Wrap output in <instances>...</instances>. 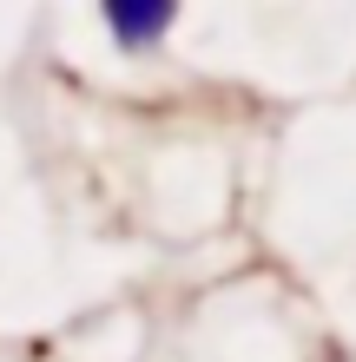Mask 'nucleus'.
<instances>
[{
  "instance_id": "f257e3e1",
  "label": "nucleus",
  "mask_w": 356,
  "mask_h": 362,
  "mask_svg": "<svg viewBox=\"0 0 356 362\" xmlns=\"http://www.w3.org/2000/svg\"><path fill=\"white\" fill-rule=\"evenodd\" d=\"M106 33L119 40V47H152V40H165V27H172V0H106Z\"/></svg>"
}]
</instances>
